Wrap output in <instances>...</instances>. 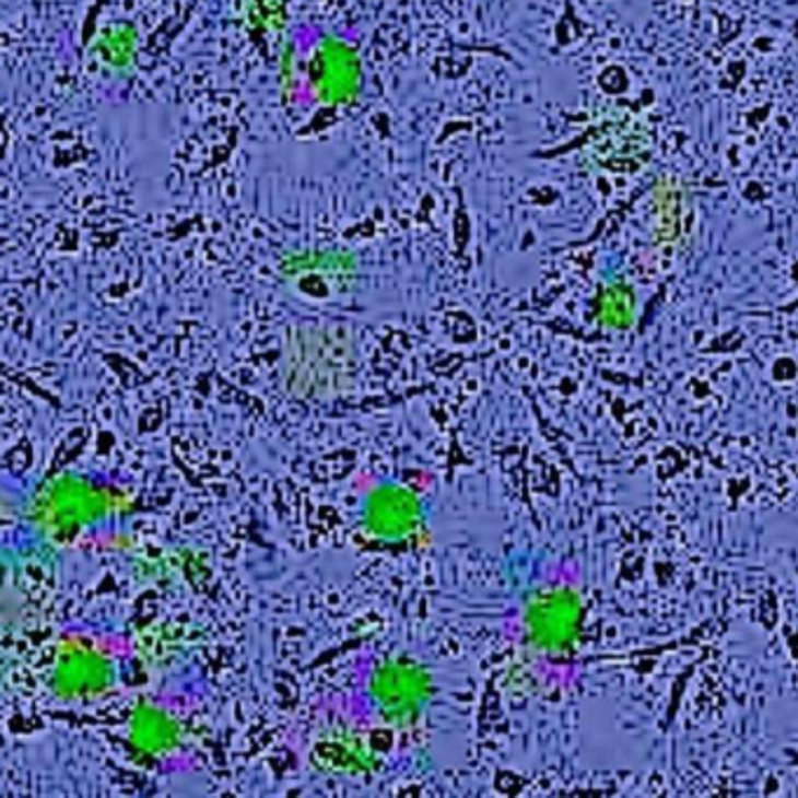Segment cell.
Masks as SVG:
<instances>
[{
	"label": "cell",
	"mask_w": 798,
	"mask_h": 798,
	"mask_svg": "<svg viewBox=\"0 0 798 798\" xmlns=\"http://www.w3.org/2000/svg\"><path fill=\"white\" fill-rule=\"evenodd\" d=\"M57 689L63 695L90 697L106 691L110 681V662L87 639H71L57 658Z\"/></svg>",
	"instance_id": "6da1fadb"
},
{
	"label": "cell",
	"mask_w": 798,
	"mask_h": 798,
	"mask_svg": "<svg viewBox=\"0 0 798 798\" xmlns=\"http://www.w3.org/2000/svg\"><path fill=\"white\" fill-rule=\"evenodd\" d=\"M531 623L537 625V639L541 644H562L574 623V607L562 597H548L531 617Z\"/></svg>",
	"instance_id": "7a4b0ae2"
},
{
	"label": "cell",
	"mask_w": 798,
	"mask_h": 798,
	"mask_svg": "<svg viewBox=\"0 0 798 798\" xmlns=\"http://www.w3.org/2000/svg\"><path fill=\"white\" fill-rule=\"evenodd\" d=\"M371 511L375 529H379L382 535H398V531H403L410 525L414 506L410 496H406L403 492L387 490L373 498Z\"/></svg>",
	"instance_id": "3957f363"
},
{
	"label": "cell",
	"mask_w": 798,
	"mask_h": 798,
	"mask_svg": "<svg viewBox=\"0 0 798 798\" xmlns=\"http://www.w3.org/2000/svg\"><path fill=\"white\" fill-rule=\"evenodd\" d=\"M317 82L321 87V96L326 98H342L352 92L354 71L352 61L342 52V49H326V55L319 61V75Z\"/></svg>",
	"instance_id": "277c9868"
},
{
	"label": "cell",
	"mask_w": 798,
	"mask_h": 798,
	"mask_svg": "<svg viewBox=\"0 0 798 798\" xmlns=\"http://www.w3.org/2000/svg\"><path fill=\"white\" fill-rule=\"evenodd\" d=\"M134 738L148 752H160L174 740V724L157 709L139 712V719H134Z\"/></svg>",
	"instance_id": "5b68a950"
},
{
	"label": "cell",
	"mask_w": 798,
	"mask_h": 798,
	"mask_svg": "<svg viewBox=\"0 0 798 798\" xmlns=\"http://www.w3.org/2000/svg\"><path fill=\"white\" fill-rule=\"evenodd\" d=\"M104 55L113 63H125L131 55V43L125 38V33H110L104 40Z\"/></svg>",
	"instance_id": "8992f818"
}]
</instances>
